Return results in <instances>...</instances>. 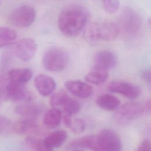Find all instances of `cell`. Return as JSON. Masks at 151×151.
<instances>
[{
    "label": "cell",
    "instance_id": "1",
    "mask_svg": "<svg viewBox=\"0 0 151 151\" xmlns=\"http://www.w3.org/2000/svg\"><path fill=\"white\" fill-rule=\"evenodd\" d=\"M88 18L86 9L78 5L71 6L65 8L59 15L58 27L65 36L74 37L85 27Z\"/></svg>",
    "mask_w": 151,
    "mask_h": 151
},
{
    "label": "cell",
    "instance_id": "2",
    "mask_svg": "<svg viewBox=\"0 0 151 151\" xmlns=\"http://www.w3.org/2000/svg\"><path fill=\"white\" fill-rule=\"evenodd\" d=\"M120 31L119 26L111 22L94 23L87 29L86 37L91 42L99 40L111 41L117 37Z\"/></svg>",
    "mask_w": 151,
    "mask_h": 151
},
{
    "label": "cell",
    "instance_id": "3",
    "mask_svg": "<svg viewBox=\"0 0 151 151\" xmlns=\"http://www.w3.org/2000/svg\"><path fill=\"white\" fill-rule=\"evenodd\" d=\"M69 57L67 53L59 47H51L44 54L42 63L48 71L58 72L63 70L68 65Z\"/></svg>",
    "mask_w": 151,
    "mask_h": 151
},
{
    "label": "cell",
    "instance_id": "4",
    "mask_svg": "<svg viewBox=\"0 0 151 151\" xmlns=\"http://www.w3.org/2000/svg\"><path fill=\"white\" fill-rule=\"evenodd\" d=\"M116 110L114 116V120L122 125L139 118L145 112L144 104L136 101L127 102Z\"/></svg>",
    "mask_w": 151,
    "mask_h": 151
},
{
    "label": "cell",
    "instance_id": "5",
    "mask_svg": "<svg viewBox=\"0 0 151 151\" xmlns=\"http://www.w3.org/2000/svg\"><path fill=\"white\" fill-rule=\"evenodd\" d=\"M120 31L128 36H134L140 31L142 21L139 15L132 8H125L119 17Z\"/></svg>",
    "mask_w": 151,
    "mask_h": 151
},
{
    "label": "cell",
    "instance_id": "6",
    "mask_svg": "<svg viewBox=\"0 0 151 151\" xmlns=\"http://www.w3.org/2000/svg\"><path fill=\"white\" fill-rule=\"evenodd\" d=\"M36 12L33 7L24 5L16 8L9 16V21L14 26L26 28L31 25L35 20Z\"/></svg>",
    "mask_w": 151,
    "mask_h": 151
},
{
    "label": "cell",
    "instance_id": "7",
    "mask_svg": "<svg viewBox=\"0 0 151 151\" xmlns=\"http://www.w3.org/2000/svg\"><path fill=\"white\" fill-rule=\"evenodd\" d=\"M107 88L111 92L120 94L132 100L137 98L140 94V89L137 85L124 81H111Z\"/></svg>",
    "mask_w": 151,
    "mask_h": 151
},
{
    "label": "cell",
    "instance_id": "8",
    "mask_svg": "<svg viewBox=\"0 0 151 151\" xmlns=\"http://www.w3.org/2000/svg\"><path fill=\"white\" fill-rule=\"evenodd\" d=\"M102 150L120 151L122 144L118 134L110 129H103L97 134Z\"/></svg>",
    "mask_w": 151,
    "mask_h": 151
},
{
    "label": "cell",
    "instance_id": "9",
    "mask_svg": "<svg viewBox=\"0 0 151 151\" xmlns=\"http://www.w3.org/2000/svg\"><path fill=\"white\" fill-rule=\"evenodd\" d=\"M37 45L31 38H23L18 41L14 47L16 56L24 61L31 60L35 54Z\"/></svg>",
    "mask_w": 151,
    "mask_h": 151
},
{
    "label": "cell",
    "instance_id": "10",
    "mask_svg": "<svg viewBox=\"0 0 151 151\" xmlns=\"http://www.w3.org/2000/svg\"><path fill=\"white\" fill-rule=\"evenodd\" d=\"M7 100L17 102H29L32 100V96L24 84L10 80L7 91Z\"/></svg>",
    "mask_w": 151,
    "mask_h": 151
},
{
    "label": "cell",
    "instance_id": "11",
    "mask_svg": "<svg viewBox=\"0 0 151 151\" xmlns=\"http://www.w3.org/2000/svg\"><path fill=\"white\" fill-rule=\"evenodd\" d=\"M14 130L21 134H40L41 129L36 118H25L17 121L13 125Z\"/></svg>",
    "mask_w": 151,
    "mask_h": 151
},
{
    "label": "cell",
    "instance_id": "12",
    "mask_svg": "<svg viewBox=\"0 0 151 151\" xmlns=\"http://www.w3.org/2000/svg\"><path fill=\"white\" fill-rule=\"evenodd\" d=\"M72 149H87L92 150H101V147L98 134L87 135L74 139L69 145Z\"/></svg>",
    "mask_w": 151,
    "mask_h": 151
},
{
    "label": "cell",
    "instance_id": "13",
    "mask_svg": "<svg viewBox=\"0 0 151 151\" xmlns=\"http://www.w3.org/2000/svg\"><path fill=\"white\" fill-rule=\"evenodd\" d=\"M117 63V59L114 53L108 50H103L94 55L93 68L108 70L114 67Z\"/></svg>",
    "mask_w": 151,
    "mask_h": 151
},
{
    "label": "cell",
    "instance_id": "14",
    "mask_svg": "<svg viewBox=\"0 0 151 151\" xmlns=\"http://www.w3.org/2000/svg\"><path fill=\"white\" fill-rule=\"evenodd\" d=\"M65 88L72 94L80 98H87L93 93V88L80 80H68L64 83Z\"/></svg>",
    "mask_w": 151,
    "mask_h": 151
},
{
    "label": "cell",
    "instance_id": "15",
    "mask_svg": "<svg viewBox=\"0 0 151 151\" xmlns=\"http://www.w3.org/2000/svg\"><path fill=\"white\" fill-rule=\"evenodd\" d=\"M35 86L38 91L43 96L51 94L55 88V82L50 76L41 74L34 79Z\"/></svg>",
    "mask_w": 151,
    "mask_h": 151
},
{
    "label": "cell",
    "instance_id": "16",
    "mask_svg": "<svg viewBox=\"0 0 151 151\" xmlns=\"http://www.w3.org/2000/svg\"><path fill=\"white\" fill-rule=\"evenodd\" d=\"M44 107L38 104L25 103L18 105L15 108V111L25 118H36L42 112Z\"/></svg>",
    "mask_w": 151,
    "mask_h": 151
},
{
    "label": "cell",
    "instance_id": "17",
    "mask_svg": "<svg viewBox=\"0 0 151 151\" xmlns=\"http://www.w3.org/2000/svg\"><path fill=\"white\" fill-rule=\"evenodd\" d=\"M67 137V133L63 130H56L48 135L44 140V143L48 151L61 146Z\"/></svg>",
    "mask_w": 151,
    "mask_h": 151
},
{
    "label": "cell",
    "instance_id": "18",
    "mask_svg": "<svg viewBox=\"0 0 151 151\" xmlns=\"http://www.w3.org/2000/svg\"><path fill=\"white\" fill-rule=\"evenodd\" d=\"M33 75L32 71L29 68H15L8 72L9 79L14 83L25 84L28 82Z\"/></svg>",
    "mask_w": 151,
    "mask_h": 151
},
{
    "label": "cell",
    "instance_id": "19",
    "mask_svg": "<svg viewBox=\"0 0 151 151\" xmlns=\"http://www.w3.org/2000/svg\"><path fill=\"white\" fill-rule=\"evenodd\" d=\"M97 104L103 110L113 111L120 106V101L117 97L113 95L104 94L98 97Z\"/></svg>",
    "mask_w": 151,
    "mask_h": 151
},
{
    "label": "cell",
    "instance_id": "20",
    "mask_svg": "<svg viewBox=\"0 0 151 151\" xmlns=\"http://www.w3.org/2000/svg\"><path fill=\"white\" fill-rule=\"evenodd\" d=\"M61 120V111L58 108L48 110L44 114L43 122L48 128L54 129L59 126Z\"/></svg>",
    "mask_w": 151,
    "mask_h": 151
},
{
    "label": "cell",
    "instance_id": "21",
    "mask_svg": "<svg viewBox=\"0 0 151 151\" xmlns=\"http://www.w3.org/2000/svg\"><path fill=\"white\" fill-rule=\"evenodd\" d=\"M108 77V71L106 70L93 68L85 77L86 81L95 85H100L105 82Z\"/></svg>",
    "mask_w": 151,
    "mask_h": 151
},
{
    "label": "cell",
    "instance_id": "22",
    "mask_svg": "<svg viewBox=\"0 0 151 151\" xmlns=\"http://www.w3.org/2000/svg\"><path fill=\"white\" fill-rule=\"evenodd\" d=\"M63 120L65 125L73 133H80L86 128V124L83 120L80 118H72V116L64 114Z\"/></svg>",
    "mask_w": 151,
    "mask_h": 151
},
{
    "label": "cell",
    "instance_id": "23",
    "mask_svg": "<svg viewBox=\"0 0 151 151\" xmlns=\"http://www.w3.org/2000/svg\"><path fill=\"white\" fill-rule=\"evenodd\" d=\"M17 38L16 32L7 27H0V48L11 44Z\"/></svg>",
    "mask_w": 151,
    "mask_h": 151
},
{
    "label": "cell",
    "instance_id": "24",
    "mask_svg": "<svg viewBox=\"0 0 151 151\" xmlns=\"http://www.w3.org/2000/svg\"><path fill=\"white\" fill-rule=\"evenodd\" d=\"M62 107L64 113L70 116L77 114L81 109V106L79 101L70 97L66 100L62 106Z\"/></svg>",
    "mask_w": 151,
    "mask_h": 151
},
{
    "label": "cell",
    "instance_id": "25",
    "mask_svg": "<svg viewBox=\"0 0 151 151\" xmlns=\"http://www.w3.org/2000/svg\"><path fill=\"white\" fill-rule=\"evenodd\" d=\"M68 97L64 90H60L51 95L50 100V105L54 108L62 107Z\"/></svg>",
    "mask_w": 151,
    "mask_h": 151
},
{
    "label": "cell",
    "instance_id": "26",
    "mask_svg": "<svg viewBox=\"0 0 151 151\" xmlns=\"http://www.w3.org/2000/svg\"><path fill=\"white\" fill-rule=\"evenodd\" d=\"M26 145L31 149L35 150L48 151L44 145L43 140L38 139L33 135H28L25 139Z\"/></svg>",
    "mask_w": 151,
    "mask_h": 151
},
{
    "label": "cell",
    "instance_id": "27",
    "mask_svg": "<svg viewBox=\"0 0 151 151\" xmlns=\"http://www.w3.org/2000/svg\"><path fill=\"white\" fill-rule=\"evenodd\" d=\"M104 10L108 14H114L119 9V0H102Z\"/></svg>",
    "mask_w": 151,
    "mask_h": 151
},
{
    "label": "cell",
    "instance_id": "28",
    "mask_svg": "<svg viewBox=\"0 0 151 151\" xmlns=\"http://www.w3.org/2000/svg\"><path fill=\"white\" fill-rule=\"evenodd\" d=\"M9 81V78L0 74V99L7 100V91Z\"/></svg>",
    "mask_w": 151,
    "mask_h": 151
},
{
    "label": "cell",
    "instance_id": "29",
    "mask_svg": "<svg viewBox=\"0 0 151 151\" xmlns=\"http://www.w3.org/2000/svg\"><path fill=\"white\" fill-rule=\"evenodd\" d=\"M11 127V122L6 117L0 115V133L7 132Z\"/></svg>",
    "mask_w": 151,
    "mask_h": 151
},
{
    "label": "cell",
    "instance_id": "30",
    "mask_svg": "<svg viewBox=\"0 0 151 151\" xmlns=\"http://www.w3.org/2000/svg\"><path fill=\"white\" fill-rule=\"evenodd\" d=\"M150 143L147 139L142 140L139 144L137 150L138 151H149L150 150Z\"/></svg>",
    "mask_w": 151,
    "mask_h": 151
},
{
    "label": "cell",
    "instance_id": "31",
    "mask_svg": "<svg viewBox=\"0 0 151 151\" xmlns=\"http://www.w3.org/2000/svg\"><path fill=\"white\" fill-rule=\"evenodd\" d=\"M141 77L149 84H150V70L149 68H145L141 71Z\"/></svg>",
    "mask_w": 151,
    "mask_h": 151
},
{
    "label": "cell",
    "instance_id": "32",
    "mask_svg": "<svg viewBox=\"0 0 151 151\" xmlns=\"http://www.w3.org/2000/svg\"><path fill=\"white\" fill-rule=\"evenodd\" d=\"M145 106V111L147 113L150 112V107H151V101L150 100H147V101L145 102L144 104Z\"/></svg>",
    "mask_w": 151,
    "mask_h": 151
}]
</instances>
